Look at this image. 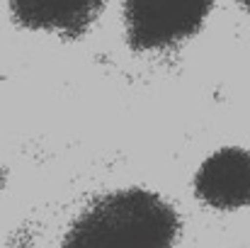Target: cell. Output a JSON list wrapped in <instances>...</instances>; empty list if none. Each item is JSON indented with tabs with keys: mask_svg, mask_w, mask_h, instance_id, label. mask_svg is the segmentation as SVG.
Listing matches in <instances>:
<instances>
[{
	"mask_svg": "<svg viewBox=\"0 0 250 248\" xmlns=\"http://www.w3.org/2000/svg\"><path fill=\"white\" fill-rule=\"evenodd\" d=\"M177 217L158 195L124 190L87 207L66 236L73 248H163L177 236Z\"/></svg>",
	"mask_w": 250,
	"mask_h": 248,
	"instance_id": "1",
	"label": "cell"
},
{
	"mask_svg": "<svg viewBox=\"0 0 250 248\" xmlns=\"http://www.w3.org/2000/svg\"><path fill=\"white\" fill-rule=\"evenodd\" d=\"M10 7L32 29L81 32L95 17L100 0H10Z\"/></svg>",
	"mask_w": 250,
	"mask_h": 248,
	"instance_id": "4",
	"label": "cell"
},
{
	"mask_svg": "<svg viewBox=\"0 0 250 248\" xmlns=\"http://www.w3.org/2000/svg\"><path fill=\"white\" fill-rule=\"evenodd\" d=\"M211 0H126V29L136 49H167L192 37Z\"/></svg>",
	"mask_w": 250,
	"mask_h": 248,
	"instance_id": "2",
	"label": "cell"
},
{
	"mask_svg": "<svg viewBox=\"0 0 250 248\" xmlns=\"http://www.w3.org/2000/svg\"><path fill=\"white\" fill-rule=\"evenodd\" d=\"M197 195L216 209H238L250 204V154L224 149L207 158L194 180Z\"/></svg>",
	"mask_w": 250,
	"mask_h": 248,
	"instance_id": "3",
	"label": "cell"
},
{
	"mask_svg": "<svg viewBox=\"0 0 250 248\" xmlns=\"http://www.w3.org/2000/svg\"><path fill=\"white\" fill-rule=\"evenodd\" d=\"M241 2H243V5H246V7L250 10V0H241Z\"/></svg>",
	"mask_w": 250,
	"mask_h": 248,
	"instance_id": "5",
	"label": "cell"
}]
</instances>
